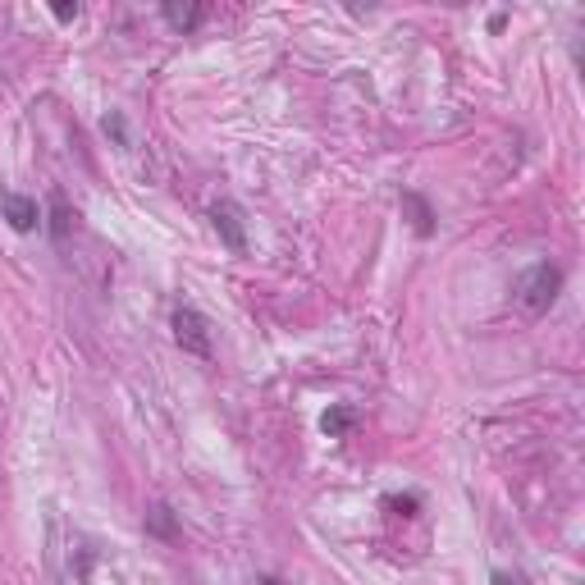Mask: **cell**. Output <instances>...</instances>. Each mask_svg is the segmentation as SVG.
<instances>
[{
	"mask_svg": "<svg viewBox=\"0 0 585 585\" xmlns=\"http://www.w3.org/2000/svg\"><path fill=\"white\" fill-rule=\"evenodd\" d=\"M558 288H562V270L549 265V261H539V265H530L517 279V307L526 316H544L553 307V298H558Z\"/></svg>",
	"mask_w": 585,
	"mask_h": 585,
	"instance_id": "1",
	"label": "cell"
},
{
	"mask_svg": "<svg viewBox=\"0 0 585 585\" xmlns=\"http://www.w3.org/2000/svg\"><path fill=\"white\" fill-rule=\"evenodd\" d=\"M169 325H174V339H179V348H183V353H192V357H210V325H206V316H201V312L179 307Z\"/></svg>",
	"mask_w": 585,
	"mask_h": 585,
	"instance_id": "2",
	"label": "cell"
},
{
	"mask_svg": "<svg viewBox=\"0 0 585 585\" xmlns=\"http://www.w3.org/2000/svg\"><path fill=\"white\" fill-rule=\"evenodd\" d=\"M210 224H215V233H220V242L229 251H247V224H242V210L233 201H215L210 206Z\"/></svg>",
	"mask_w": 585,
	"mask_h": 585,
	"instance_id": "3",
	"label": "cell"
},
{
	"mask_svg": "<svg viewBox=\"0 0 585 585\" xmlns=\"http://www.w3.org/2000/svg\"><path fill=\"white\" fill-rule=\"evenodd\" d=\"M0 210H5V220H10L19 233L37 229V220H42L37 201H33V197H24V192H5V197H0Z\"/></svg>",
	"mask_w": 585,
	"mask_h": 585,
	"instance_id": "4",
	"label": "cell"
},
{
	"mask_svg": "<svg viewBox=\"0 0 585 585\" xmlns=\"http://www.w3.org/2000/svg\"><path fill=\"white\" fill-rule=\"evenodd\" d=\"M165 19H169V28L192 33V28L206 19V10H201V5H179V0H165Z\"/></svg>",
	"mask_w": 585,
	"mask_h": 585,
	"instance_id": "5",
	"label": "cell"
},
{
	"mask_svg": "<svg viewBox=\"0 0 585 585\" xmlns=\"http://www.w3.org/2000/svg\"><path fill=\"white\" fill-rule=\"evenodd\" d=\"M403 206L412 210V229H416V233L426 238V233L435 229V224H430V220H435V215H430V206H426V201H421L416 192H407V197H403Z\"/></svg>",
	"mask_w": 585,
	"mask_h": 585,
	"instance_id": "6",
	"label": "cell"
},
{
	"mask_svg": "<svg viewBox=\"0 0 585 585\" xmlns=\"http://www.w3.org/2000/svg\"><path fill=\"white\" fill-rule=\"evenodd\" d=\"M348 426H353V412H348V407H334V412L321 416V430H325V435H344Z\"/></svg>",
	"mask_w": 585,
	"mask_h": 585,
	"instance_id": "7",
	"label": "cell"
},
{
	"mask_svg": "<svg viewBox=\"0 0 585 585\" xmlns=\"http://www.w3.org/2000/svg\"><path fill=\"white\" fill-rule=\"evenodd\" d=\"M151 526H156L160 535H169V530H174V521H169V508H151Z\"/></svg>",
	"mask_w": 585,
	"mask_h": 585,
	"instance_id": "8",
	"label": "cell"
},
{
	"mask_svg": "<svg viewBox=\"0 0 585 585\" xmlns=\"http://www.w3.org/2000/svg\"><path fill=\"white\" fill-rule=\"evenodd\" d=\"M65 233H69V206L56 201V238H65Z\"/></svg>",
	"mask_w": 585,
	"mask_h": 585,
	"instance_id": "9",
	"label": "cell"
},
{
	"mask_svg": "<svg viewBox=\"0 0 585 585\" xmlns=\"http://www.w3.org/2000/svg\"><path fill=\"white\" fill-rule=\"evenodd\" d=\"M489 585H530V580H526L521 571H494V580H489Z\"/></svg>",
	"mask_w": 585,
	"mask_h": 585,
	"instance_id": "10",
	"label": "cell"
},
{
	"mask_svg": "<svg viewBox=\"0 0 585 585\" xmlns=\"http://www.w3.org/2000/svg\"><path fill=\"white\" fill-rule=\"evenodd\" d=\"M56 19H60V24L78 19V0H74V5H69V0H60V5H56Z\"/></svg>",
	"mask_w": 585,
	"mask_h": 585,
	"instance_id": "11",
	"label": "cell"
},
{
	"mask_svg": "<svg viewBox=\"0 0 585 585\" xmlns=\"http://www.w3.org/2000/svg\"><path fill=\"white\" fill-rule=\"evenodd\" d=\"M256 585H283V580H274V576H261V580H256Z\"/></svg>",
	"mask_w": 585,
	"mask_h": 585,
	"instance_id": "12",
	"label": "cell"
}]
</instances>
